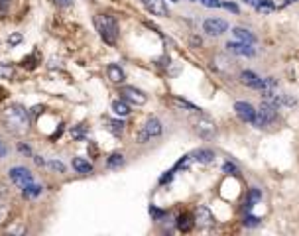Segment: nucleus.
Instances as JSON below:
<instances>
[{
    "instance_id": "nucleus-1",
    "label": "nucleus",
    "mask_w": 299,
    "mask_h": 236,
    "mask_svg": "<svg viewBox=\"0 0 299 236\" xmlns=\"http://www.w3.org/2000/svg\"><path fill=\"white\" fill-rule=\"evenodd\" d=\"M2 122L12 134H26L30 128V116L22 104H8L2 110Z\"/></svg>"
},
{
    "instance_id": "nucleus-2",
    "label": "nucleus",
    "mask_w": 299,
    "mask_h": 236,
    "mask_svg": "<svg viewBox=\"0 0 299 236\" xmlns=\"http://www.w3.org/2000/svg\"><path fill=\"white\" fill-rule=\"evenodd\" d=\"M95 28H97L99 35L105 39V43L114 45V43L118 41L120 30H118V22H116L112 16H109V14H99V16H95Z\"/></svg>"
},
{
    "instance_id": "nucleus-3",
    "label": "nucleus",
    "mask_w": 299,
    "mask_h": 236,
    "mask_svg": "<svg viewBox=\"0 0 299 236\" xmlns=\"http://www.w3.org/2000/svg\"><path fill=\"white\" fill-rule=\"evenodd\" d=\"M193 128H195V132H197L203 140H213V138L217 136V126H215V122H213L211 118H207V116H199L197 120H193Z\"/></svg>"
},
{
    "instance_id": "nucleus-4",
    "label": "nucleus",
    "mask_w": 299,
    "mask_h": 236,
    "mask_svg": "<svg viewBox=\"0 0 299 236\" xmlns=\"http://www.w3.org/2000/svg\"><path fill=\"white\" fill-rule=\"evenodd\" d=\"M161 122H159V118H155V116H151L146 120V124H144V128L140 130V134H138V142L140 144H144V142H148L151 138H157L159 134H161Z\"/></svg>"
},
{
    "instance_id": "nucleus-5",
    "label": "nucleus",
    "mask_w": 299,
    "mask_h": 236,
    "mask_svg": "<svg viewBox=\"0 0 299 236\" xmlns=\"http://www.w3.org/2000/svg\"><path fill=\"white\" fill-rule=\"evenodd\" d=\"M276 116H278L276 106H274L272 102L264 101V102H262V106H260V110H258V120H256V124H254V126L264 128V126H268L272 120H276Z\"/></svg>"
},
{
    "instance_id": "nucleus-6",
    "label": "nucleus",
    "mask_w": 299,
    "mask_h": 236,
    "mask_svg": "<svg viewBox=\"0 0 299 236\" xmlns=\"http://www.w3.org/2000/svg\"><path fill=\"white\" fill-rule=\"evenodd\" d=\"M120 95H122V99H124L126 102L136 104V106H142V104H146V101H148V97H146L140 89H136V87H122Z\"/></svg>"
},
{
    "instance_id": "nucleus-7",
    "label": "nucleus",
    "mask_w": 299,
    "mask_h": 236,
    "mask_svg": "<svg viewBox=\"0 0 299 236\" xmlns=\"http://www.w3.org/2000/svg\"><path fill=\"white\" fill-rule=\"evenodd\" d=\"M203 30L209 35H221V34H224L228 30V24L223 18H209V20L203 22Z\"/></svg>"
},
{
    "instance_id": "nucleus-8",
    "label": "nucleus",
    "mask_w": 299,
    "mask_h": 236,
    "mask_svg": "<svg viewBox=\"0 0 299 236\" xmlns=\"http://www.w3.org/2000/svg\"><path fill=\"white\" fill-rule=\"evenodd\" d=\"M240 81L246 85V87H250V89H266V87H270V85H274V81H264V79H260L256 73H252V71H242L240 73Z\"/></svg>"
},
{
    "instance_id": "nucleus-9",
    "label": "nucleus",
    "mask_w": 299,
    "mask_h": 236,
    "mask_svg": "<svg viewBox=\"0 0 299 236\" xmlns=\"http://www.w3.org/2000/svg\"><path fill=\"white\" fill-rule=\"evenodd\" d=\"M234 110H236V114L244 120V122H250V124H256V120H258V110H254V106L252 104H248V102H236L234 104Z\"/></svg>"
},
{
    "instance_id": "nucleus-10",
    "label": "nucleus",
    "mask_w": 299,
    "mask_h": 236,
    "mask_svg": "<svg viewBox=\"0 0 299 236\" xmlns=\"http://www.w3.org/2000/svg\"><path fill=\"white\" fill-rule=\"evenodd\" d=\"M10 179L18 185V187H26V185H30V183H34V177H32V173L26 169V168H12L10 169Z\"/></svg>"
},
{
    "instance_id": "nucleus-11",
    "label": "nucleus",
    "mask_w": 299,
    "mask_h": 236,
    "mask_svg": "<svg viewBox=\"0 0 299 236\" xmlns=\"http://www.w3.org/2000/svg\"><path fill=\"white\" fill-rule=\"evenodd\" d=\"M142 4L148 8L153 16H167L169 14L165 0H142Z\"/></svg>"
},
{
    "instance_id": "nucleus-12",
    "label": "nucleus",
    "mask_w": 299,
    "mask_h": 236,
    "mask_svg": "<svg viewBox=\"0 0 299 236\" xmlns=\"http://www.w3.org/2000/svg\"><path fill=\"white\" fill-rule=\"evenodd\" d=\"M195 223H197L199 227H211V225H213V215H211V211H209L207 207H197V211H195Z\"/></svg>"
},
{
    "instance_id": "nucleus-13",
    "label": "nucleus",
    "mask_w": 299,
    "mask_h": 236,
    "mask_svg": "<svg viewBox=\"0 0 299 236\" xmlns=\"http://www.w3.org/2000/svg\"><path fill=\"white\" fill-rule=\"evenodd\" d=\"M226 47H228L232 53H236V55H246V57H252V55H254V47H250V43L236 41V43H228Z\"/></svg>"
},
{
    "instance_id": "nucleus-14",
    "label": "nucleus",
    "mask_w": 299,
    "mask_h": 236,
    "mask_svg": "<svg viewBox=\"0 0 299 236\" xmlns=\"http://www.w3.org/2000/svg\"><path fill=\"white\" fill-rule=\"evenodd\" d=\"M107 73H109V79H111L112 83H116V85L124 83V79H126L124 71H122L120 65H116V63H111V65L107 67Z\"/></svg>"
},
{
    "instance_id": "nucleus-15",
    "label": "nucleus",
    "mask_w": 299,
    "mask_h": 236,
    "mask_svg": "<svg viewBox=\"0 0 299 236\" xmlns=\"http://www.w3.org/2000/svg\"><path fill=\"white\" fill-rule=\"evenodd\" d=\"M73 169H75L77 173L89 175V173L93 171V164H91L89 160H85V158H75V160H73Z\"/></svg>"
},
{
    "instance_id": "nucleus-16",
    "label": "nucleus",
    "mask_w": 299,
    "mask_h": 236,
    "mask_svg": "<svg viewBox=\"0 0 299 236\" xmlns=\"http://www.w3.org/2000/svg\"><path fill=\"white\" fill-rule=\"evenodd\" d=\"M191 158L199 164H213L215 154H213V150H197V152L191 154Z\"/></svg>"
},
{
    "instance_id": "nucleus-17",
    "label": "nucleus",
    "mask_w": 299,
    "mask_h": 236,
    "mask_svg": "<svg viewBox=\"0 0 299 236\" xmlns=\"http://www.w3.org/2000/svg\"><path fill=\"white\" fill-rule=\"evenodd\" d=\"M169 102H171L173 106H177V108H183V110L201 112V108H199V106H195L193 102H189V101H185V99H179V97H173V99H169Z\"/></svg>"
},
{
    "instance_id": "nucleus-18",
    "label": "nucleus",
    "mask_w": 299,
    "mask_h": 236,
    "mask_svg": "<svg viewBox=\"0 0 299 236\" xmlns=\"http://www.w3.org/2000/svg\"><path fill=\"white\" fill-rule=\"evenodd\" d=\"M193 225H195V217H191V215H187V213H183V215L177 219V229H179L181 233H189V231L193 229Z\"/></svg>"
},
{
    "instance_id": "nucleus-19",
    "label": "nucleus",
    "mask_w": 299,
    "mask_h": 236,
    "mask_svg": "<svg viewBox=\"0 0 299 236\" xmlns=\"http://www.w3.org/2000/svg\"><path fill=\"white\" fill-rule=\"evenodd\" d=\"M248 6H254L256 10H260V12H272L276 6H274V2L272 0H244Z\"/></svg>"
},
{
    "instance_id": "nucleus-20",
    "label": "nucleus",
    "mask_w": 299,
    "mask_h": 236,
    "mask_svg": "<svg viewBox=\"0 0 299 236\" xmlns=\"http://www.w3.org/2000/svg\"><path fill=\"white\" fill-rule=\"evenodd\" d=\"M234 37L238 39V41H242V43H254L256 41V37H254V34H250L248 30H244V28H234Z\"/></svg>"
},
{
    "instance_id": "nucleus-21",
    "label": "nucleus",
    "mask_w": 299,
    "mask_h": 236,
    "mask_svg": "<svg viewBox=\"0 0 299 236\" xmlns=\"http://www.w3.org/2000/svg\"><path fill=\"white\" fill-rule=\"evenodd\" d=\"M112 110H114V114H118V116H128L130 114V106H128V102L122 99V101H112Z\"/></svg>"
},
{
    "instance_id": "nucleus-22",
    "label": "nucleus",
    "mask_w": 299,
    "mask_h": 236,
    "mask_svg": "<svg viewBox=\"0 0 299 236\" xmlns=\"http://www.w3.org/2000/svg\"><path fill=\"white\" fill-rule=\"evenodd\" d=\"M107 166L109 168H120V166H124V156L122 154H111L109 156V160H107Z\"/></svg>"
},
{
    "instance_id": "nucleus-23",
    "label": "nucleus",
    "mask_w": 299,
    "mask_h": 236,
    "mask_svg": "<svg viewBox=\"0 0 299 236\" xmlns=\"http://www.w3.org/2000/svg\"><path fill=\"white\" fill-rule=\"evenodd\" d=\"M39 193H41V185L30 183V185L24 187V195H26V197H36V195H39Z\"/></svg>"
},
{
    "instance_id": "nucleus-24",
    "label": "nucleus",
    "mask_w": 299,
    "mask_h": 236,
    "mask_svg": "<svg viewBox=\"0 0 299 236\" xmlns=\"http://www.w3.org/2000/svg\"><path fill=\"white\" fill-rule=\"evenodd\" d=\"M14 77V67L8 63H0V79H12Z\"/></svg>"
},
{
    "instance_id": "nucleus-25",
    "label": "nucleus",
    "mask_w": 299,
    "mask_h": 236,
    "mask_svg": "<svg viewBox=\"0 0 299 236\" xmlns=\"http://www.w3.org/2000/svg\"><path fill=\"white\" fill-rule=\"evenodd\" d=\"M260 197H262V193H260L258 189H250V193H248V199H246V207H252V205H256Z\"/></svg>"
},
{
    "instance_id": "nucleus-26",
    "label": "nucleus",
    "mask_w": 299,
    "mask_h": 236,
    "mask_svg": "<svg viewBox=\"0 0 299 236\" xmlns=\"http://www.w3.org/2000/svg\"><path fill=\"white\" fill-rule=\"evenodd\" d=\"M109 124H111V130H112L116 136L122 134V130H124V122H122V120H111Z\"/></svg>"
},
{
    "instance_id": "nucleus-27",
    "label": "nucleus",
    "mask_w": 299,
    "mask_h": 236,
    "mask_svg": "<svg viewBox=\"0 0 299 236\" xmlns=\"http://www.w3.org/2000/svg\"><path fill=\"white\" fill-rule=\"evenodd\" d=\"M71 136H73V138H77V140H83V138H85V128H83V126H75V128H71Z\"/></svg>"
},
{
    "instance_id": "nucleus-28",
    "label": "nucleus",
    "mask_w": 299,
    "mask_h": 236,
    "mask_svg": "<svg viewBox=\"0 0 299 236\" xmlns=\"http://www.w3.org/2000/svg\"><path fill=\"white\" fill-rule=\"evenodd\" d=\"M223 173H228V175H238V169H236L232 164H224V166H223Z\"/></svg>"
},
{
    "instance_id": "nucleus-29",
    "label": "nucleus",
    "mask_w": 299,
    "mask_h": 236,
    "mask_svg": "<svg viewBox=\"0 0 299 236\" xmlns=\"http://www.w3.org/2000/svg\"><path fill=\"white\" fill-rule=\"evenodd\" d=\"M201 4L207 6V8H221V6H223L219 0H201Z\"/></svg>"
},
{
    "instance_id": "nucleus-30",
    "label": "nucleus",
    "mask_w": 299,
    "mask_h": 236,
    "mask_svg": "<svg viewBox=\"0 0 299 236\" xmlns=\"http://www.w3.org/2000/svg\"><path fill=\"white\" fill-rule=\"evenodd\" d=\"M49 166H51L53 169H57V171H61V173L65 171V166H63L61 162H57V160H53V162H49Z\"/></svg>"
},
{
    "instance_id": "nucleus-31",
    "label": "nucleus",
    "mask_w": 299,
    "mask_h": 236,
    "mask_svg": "<svg viewBox=\"0 0 299 236\" xmlns=\"http://www.w3.org/2000/svg\"><path fill=\"white\" fill-rule=\"evenodd\" d=\"M20 41H22V35H20V34H14V35L8 39L10 45H16V43H20Z\"/></svg>"
},
{
    "instance_id": "nucleus-32",
    "label": "nucleus",
    "mask_w": 299,
    "mask_h": 236,
    "mask_svg": "<svg viewBox=\"0 0 299 236\" xmlns=\"http://www.w3.org/2000/svg\"><path fill=\"white\" fill-rule=\"evenodd\" d=\"M260 219L258 217H246V227H252V225H258Z\"/></svg>"
},
{
    "instance_id": "nucleus-33",
    "label": "nucleus",
    "mask_w": 299,
    "mask_h": 236,
    "mask_svg": "<svg viewBox=\"0 0 299 236\" xmlns=\"http://www.w3.org/2000/svg\"><path fill=\"white\" fill-rule=\"evenodd\" d=\"M223 6H224L226 10H230V12H238V6H236V4H232V2H224Z\"/></svg>"
},
{
    "instance_id": "nucleus-34",
    "label": "nucleus",
    "mask_w": 299,
    "mask_h": 236,
    "mask_svg": "<svg viewBox=\"0 0 299 236\" xmlns=\"http://www.w3.org/2000/svg\"><path fill=\"white\" fill-rule=\"evenodd\" d=\"M55 4L65 8V6H71V4H73V0H55Z\"/></svg>"
},
{
    "instance_id": "nucleus-35",
    "label": "nucleus",
    "mask_w": 299,
    "mask_h": 236,
    "mask_svg": "<svg viewBox=\"0 0 299 236\" xmlns=\"http://www.w3.org/2000/svg\"><path fill=\"white\" fill-rule=\"evenodd\" d=\"M20 152H22V154H30V148H28V146H20Z\"/></svg>"
},
{
    "instance_id": "nucleus-36",
    "label": "nucleus",
    "mask_w": 299,
    "mask_h": 236,
    "mask_svg": "<svg viewBox=\"0 0 299 236\" xmlns=\"http://www.w3.org/2000/svg\"><path fill=\"white\" fill-rule=\"evenodd\" d=\"M294 2H298V0H284V2H282V6L286 8V6H290V4H294Z\"/></svg>"
},
{
    "instance_id": "nucleus-37",
    "label": "nucleus",
    "mask_w": 299,
    "mask_h": 236,
    "mask_svg": "<svg viewBox=\"0 0 299 236\" xmlns=\"http://www.w3.org/2000/svg\"><path fill=\"white\" fill-rule=\"evenodd\" d=\"M6 6H8V0H0V10H6Z\"/></svg>"
},
{
    "instance_id": "nucleus-38",
    "label": "nucleus",
    "mask_w": 299,
    "mask_h": 236,
    "mask_svg": "<svg viewBox=\"0 0 299 236\" xmlns=\"http://www.w3.org/2000/svg\"><path fill=\"white\" fill-rule=\"evenodd\" d=\"M4 156H6V150H4V146L0 144V158H4Z\"/></svg>"
},
{
    "instance_id": "nucleus-39",
    "label": "nucleus",
    "mask_w": 299,
    "mask_h": 236,
    "mask_svg": "<svg viewBox=\"0 0 299 236\" xmlns=\"http://www.w3.org/2000/svg\"><path fill=\"white\" fill-rule=\"evenodd\" d=\"M36 164H37V166H41V164H43V160H41L39 156H36Z\"/></svg>"
},
{
    "instance_id": "nucleus-40",
    "label": "nucleus",
    "mask_w": 299,
    "mask_h": 236,
    "mask_svg": "<svg viewBox=\"0 0 299 236\" xmlns=\"http://www.w3.org/2000/svg\"><path fill=\"white\" fill-rule=\"evenodd\" d=\"M171 2H179V0H171Z\"/></svg>"
}]
</instances>
